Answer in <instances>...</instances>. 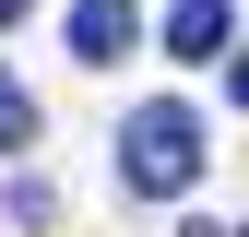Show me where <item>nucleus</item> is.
Instances as JSON below:
<instances>
[{"mask_svg":"<svg viewBox=\"0 0 249 237\" xmlns=\"http://www.w3.org/2000/svg\"><path fill=\"white\" fill-rule=\"evenodd\" d=\"M237 48V0H166V59H213Z\"/></svg>","mask_w":249,"mask_h":237,"instance_id":"obj_3","label":"nucleus"},{"mask_svg":"<svg viewBox=\"0 0 249 237\" xmlns=\"http://www.w3.org/2000/svg\"><path fill=\"white\" fill-rule=\"evenodd\" d=\"M119 178H131L142 202L190 190V178H202V118H190V107H131V131H119Z\"/></svg>","mask_w":249,"mask_h":237,"instance_id":"obj_1","label":"nucleus"},{"mask_svg":"<svg viewBox=\"0 0 249 237\" xmlns=\"http://www.w3.org/2000/svg\"><path fill=\"white\" fill-rule=\"evenodd\" d=\"M131 36H142L131 0H71V59H95V71H107V59H131Z\"/></svg>","mask_w":249,"mask_h":237,"instance_id":"obj_2","label":"nucleus"},{"mask_svg":"<svg viewBox=\"0 0 249 237\" xmlns=\"http://www.w3.org/2000/svg\"><path fill=\"white\" fill-rule=\"evenodd\" d=\"M24 142H36V95L0 71V154H24Z\"/></svg>","mask_w":249,"mask_h":237,"instance_id":"obj_4","label":"nucleus"},{"mask_svg":"<svg viewBox=\"0 0 249 237\" xmlns=\"http://www.w3.org/2000/svg\"><path fill=\"white\" fill-rule=\"evenodd\" d=\"M24 12H36V0H0V24H24Z\"/></svg>","mask_w":249,"mask_h":237,"instance_id":"obj_6","label":"nucleus"},{"mask_svg":"<svg viewBox=\"0 0 249 237\" xmlns=\"http://www.w3.org/2000/svg\"><path fill=\"white\" fill-rule=\"evenodd\" d=\"M226 95H237V107H249V36H237V59H226Z\"/></svg>","mask_w":249,"mask_h":237,"instance_id":"obj_5","label":"nucleus"}]
</instances>
